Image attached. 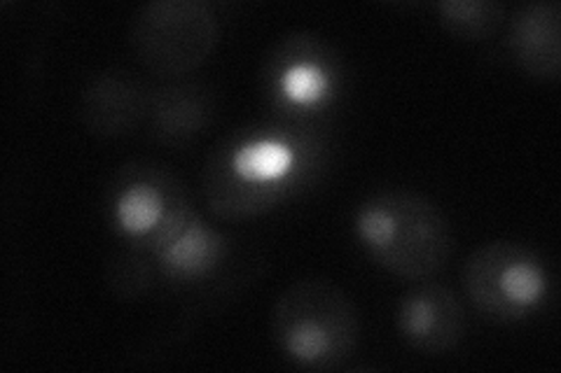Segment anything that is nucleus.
<instances>
[{"label":"nucleus","instance_id":"1","mask_svg":"<svg viewBox=\"0 0 561 373\" xmlns=\"http://www.w3.org/2000/svg\"><path fill=\"white\" fill-rule=\"evenodd\" d=\"M328 162V140L316 124L257 121L232 131L204 166L208 210L227 222L251 220L307 191Z\"/></svg>","mask_w":561,"mask_h":373},{"label":"nucleus","instance_id":"2","mask_svg":"<svg viewBox=\"0 0 561 373\" xmlns=\"http://www.w3.org/2000/svg\"><path fill=\"white\" fill-rule=\"evenodd\" d=\"M354 229L381 269L410 282L440 273L454 255L449 218L440 206L412 189L373 194L358 206Z\"/></svg>","mask_w":561,"mask_h":373},{"label":"nucleus","instance_id":"3","mask_svg":"<svg viewBox=\"0 0 561 373\" xmlns=\"http://www.w3.org/2000/svg\"><path fill=\"white\" fill-rule=\"evenodd\" d=\"M272 336L284 358L313 371L340 369L360 339L358 308L337 282L300 278L272 306Z\"/></svg>","mask_w":561,"mask_h":373},{"label":"nucleus","instance_id":"4","mask_svg":"<svg viewBox=\"0 0 561 373\" xmlns=\"http://www.w3.org/2000/svg\"><path fill=\"white\" fill-rule=\"evenodd\" d=\"M218 40V14L204 0H152L136 10L129 28L136 61L162 80L195 73Z\"/></svg>","mask_w":561,"mask_h":373},{"label":"nucleus","instance_id":"5","mask_svg":"<svg viewBox=\"0 0 561 373\" xmlns=\"http://www.w3.org/2000/svg\"><path fill=\"white\" fill-rule=\"evenodd\" d=\"M463 290L484 317L522 323L550 294V271L531 247L513 241L480 245L463 264Z\"/></svg>","mask_w":561,"mask_h":373},{"label":"nucleus","instance_id":"6","mask_svg":"<svg viewBox=\"0 0 561 373\" xmlns=\"http://www.w3.org/2000/svg\"><path fill=\"white\" fill-rule=\"evenodd\" d=\"M342 61L319 35L297 33L270 55L262 82L284 119L313 124L342 92Z\"/></svg>","mask_w":561,"mask_h":373},{"label":"nucleus","instance_id":"7","mask_svg":"<svg viewBox=\"0 0 561 373\" xmlns=\"http://www.w3.org/2000/svg\"><path fill=\"white\" fill-rule=\"evenodd\" d=\"M154 271L175 288H192L214 278L230 257V241L204 222L190 197L173 208L160 231L140 250Z\"/></svg>","mask_w":561,"mask_h":373},{"label":"nucleus","instance_id":"8","mask_svg":"<svg viewBox=\"0 0 561 373\" xmlns=\"http://www.w3.org/2000/svg\"><path fill=\"white\" fill-rule=\"evenodd\" d=\"M187 194L162 166L134 162L122 166L108 187V220L119 238L144 250Z\"/></svg>","mask_w":561,"mask_h":373},{"label":"nucleus","instance_id":"9","mask_svg":"<svg viewBox=\"0 0 561 373\" xmlns=\"http://www.w3.org/2000/svg\"><path fill=\"white\" fill-rule=\"evenodd\" d=\"M396 325L402 341L412 350L437 358L463 341L468 315L463 301L454 290L440 282L421 280L419 285L402 294Z\"/></svg>","mask_w":561,"mask_h":373},{"label":"nucleus","instance_id":"10","mask_svg":"<svg viewBox=\"0 0 561 373\" xmlns=\"http://www.w3.org/2000/svg\"><path fill=\"white\" fill-rule=\"evenodd\" d=\"M150 94L152 86L127 68H105L84 84L78 115L96 136H127L148 119Z\"/></svg>","mask_w":561,"mask_h":373},{"label":"nucleus","instance_id":"11","mask_svg":"<svg viewBox=\"0 0 561 373\" xmlns=\"http://www.w3.org/2000/svg\"><path fill=\"white\" fill-rule=\"evenodd\" d=\"M507 47L522 73L538 82L561 75V5L557 0L522 5L507 28Z\"/></svg>","mask_w":561,"mask_h":373},{"label":"nucleus","instance_id":"12","mask_svg":"<svg viewBox=\"0 0 561 373\" xmlns=\"http://www.w3.org/2000/svg\"><path fill=\"white\" fill-rule=\"evenodd\" d=\"M214 96L204 84L169 80L152 86L148 119L154 140L164 145L190 143L214 121Z\"/></svg>","mask_w":561,"mask_h":373},{"label":"nucleus","instance_id":"13","mask_svg":"<svg viewBox=\"0 0 561 373\" xmlns=\"http://www.w3.org/2000/svg\"><path fill=\"white\" fill-rule=\"evenodd\" d=\"M437 16L447 33L459 40H489L505 22V8L496 0H443Z\"/></svg>","mask_w":561,"mask_h":373},{"label":"nucleus","instance_id":"14","mask_svg":"<svg viewBox=\"0 0 561 373\" xmlns=\"http://www.w3.org/2000/svg\"><path fill=\"white\" fill-rule=\"evenodd\" d=\"M154 278L157 271L150 257L134 250V247H127L125 253L115 255L108 264V276H105L111 292L122 301L146 296L154 285Z\"/></svg>","mask_w":561,"mask_h":373}]
</instances>
